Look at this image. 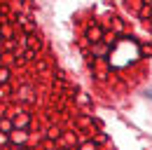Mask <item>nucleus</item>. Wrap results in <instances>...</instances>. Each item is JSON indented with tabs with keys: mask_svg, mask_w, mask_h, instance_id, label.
Returning a JSON list of instances; mask_svg holds the SVG:
<instances>
[{
	"mask_svg": "<svg viewBox=\"0 0 152 150\" xmlns=\"http://www.w3.org/2000/svg\"><path fill=\"white\" fill-rule=\"evenodd\" d=\"M5 80H7V71H5V68H0V82H5Z\"/></svg>",
	"mask_w": 152,
	"mask_h": 150,
	"instance_id": "nucleus-6",
	"label": "nucleus"
},
{
	"mask_svg": "<svg viewBox=\"0 0 152 150\" xmlns=\"http://www.w3.org/2000/svg\"><path fill=\"white\" fill-rule=\"evenodd\" d=\"M140 59V45L131 40V38H122V40H115L113 49H110V66L115 68H122V66H129L133 61Z\"/></svg>",
	"mask_w": 152,
	"mask_h": 150,
	"instance_id": "nucleus-1",
	"label": "nucleus"
},
{
	"mask_svg": "<svg viewBox=\"0 0 152 150\" xmlns=\"http://www.w3.org/2000/svg\"><path fill=\"white\" fill-rule=\"evenodd\" d=\"M26 122H28V117H26V115H21V117H17V120H14V124H17V127H23V124H26Z\"/></svg>",
	"mask_w": 152,
	"mask_h": 150,
	"instance_id": "nucleus-4",
	"label": "nucleus"
},
{
	"mask_svg": "<svg viewBox=\"0 0 152 150\" xmlns=\"http://www.w3.org/2000/svg\"><path fill=\"white\" fill-rule=\"evenodd\" d=\"M87 38H89L91 42H101V38H103V31H101L98 26H94V28H89V33H87Z\"/></svg>",
	"mask_w": 152,
	"mask_h": 150,
	"instance_id": "nucleus-2",
	"label": "nucleus"
},
{
	"mask_svg": "<svg viewBox=\"0 0 152 150\" xmlns=\"http://www.w3.org/2000/svg\"><path fill=\"white\" fill-rule=\"evenodd\" d=\"M148 96H150V99H152V89H150V92H148Z\"/></svg>",
	"mask_w": 152,
	"mask_h": 150,
	"instance_id": "nucleus-7",
	"label": "nucleus"
},
{
	"mask_svg": "<svg viewBox=\"0 0 152 150\" xmlns=\"http://www.w3.org/2000/svg\"><path fill=\"white\" fill-rule=\"evenodd\" d=\"M10 138H12L14 143H23V141H26V134H23V131H12Z\"/></svg>",
	"mask_w": 152,
	"mask_h": 150,
	"instance_id": "nucleus-3",
	"label": "nucleus"
},
{
	"mask_svg": "<svg viewBox=\"0 0 152 150\" xmlns=\"http://www.w3.org/2000/svg\"><path fill=\"white\" fill-rule=\"evenodd\" d=\"M94 52H96V54H105V52H108V45H98Z\"/></svg>",
	"mask_w": 152,
	"mask_h": 150,
	"instance_id": "nucleus-5",
	"label": "nucleus"
}]
</instances>
